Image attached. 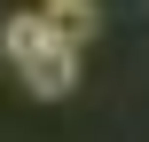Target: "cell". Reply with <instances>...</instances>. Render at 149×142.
Listing matches in <instances>:
<instances>
[{"label":"cell","instance_id":"1","mask_svg":"<svg viewBox=\"0 0 149 142\" xmlns=\"http://www.w3.org/2000/svg\"><path fill=\"white\" fill-rule=\"evenodd\" d=\"M0 55L16 63V79H24L39 103H55V95L79 87V55L47 32V8H16V16L0 24Z\"/></svg>","mask_w":149,"mask_h":142},{"label":"cell","instance_id":"2","mask_svg":"<svg viewBox=\"0 0 149 142\" xmlns=\"http://www.w3.org/2000/svg\"><path fill=\"white\" fill-rule=\"evenodd\" d=\"M47 32H55V40L79 55V47L102 32V8H94V0H47Z\"/></svg>","mask_w":149,"mask_h":142}]
</instances>
